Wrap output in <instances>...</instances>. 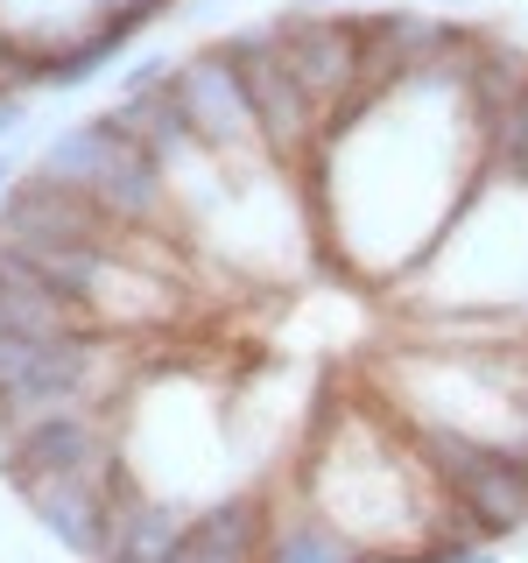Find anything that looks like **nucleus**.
Returning a JSON list of instances; mask_svg holds the SVG:
<instances>
[{
	"label": "nucleus",
	"mask_w": 528,
	"mask_h": 563,
	"mask_svg": "<svg viewBox=\"0 0 528 563\" xmlns=\"http://www.w3.org/2000/svg\"><path fill=\"white\" fill-rule=\"evenodd\" d=\"M0 331H8V339H78V331H92V324H85V310L50 289L14 246H0Z\"/></svg>",
	"instance_id": "6e6552de"
},
{
	"label": "nucleus",
	"mask_w": 528,
	"mask_h": 563,
	"mask_svg": "<svg viewBox=\"0 0 528 563\" xmlns=\"http://www.w3.org/2000/svg\"><path fill=\"white\" fill-rule=\"evenodd\" d=\"M268 35H275L282 64H289V78L304 85L310 106L331 120L352 99V85H360V14H345V8H324V14L282 8L268 22Z\"/></svg>",
	"instance_id": "39448f33"
},
{
	"label": "nucleus",
	"mask_w": 528,
	"mask_h": 563,
	"mask_svg": "<svg viewBox=\"0 0 528 563\" xmlns=\"http://www.w3.org/2000/svg\"><path fill=\"white\" fill-rule=\"evenodd\" d=\"M528 99V49L515 43H493L480 70H472V85H465V106H472V128H493L501 113H515V106Z\"/></svg>",
	"instance_id": "f8f14e48"
},
{
	"label": "nucleus",
	"mask_w": 528,
	"mask_h": 563,
	"mask_svg": "<svg viewBox=\"0 0 528 563\" xmlns=\"http://www.w3.org/2000/svg\"><path fill=\"white\" fill-rule=\"evenodd\" d=\"M409 563H501V556H493V542H480V536H444V542H430V550H416Z\"/></svg>",
	"instance_id": "2eb2a0df"
},
{
	"label": "nucleus",
	"mask_w": 528,
	"mask_h": 563,
	"mask_svg": "<svg viewBox=\"0 0 528 563\" xmlns=\"http://www.w3.org/2000/svg\"><path fill=\"white\" fill-rule=\"evenodd\" d=\"M22 134V92H0V148Z\"/></svg>",
	"instance_id": "dca6fc26"
},
{
	"label": "nucleus",
	"mask_w": 528,
	"mask_h": 563,
	"mask_svg": "<svg viewBox=\"0 0 528 563\" xmlns=\"http://www.w3.org/2000/svg\"><path fill=\"white\" fill-rule=\"evenodd\" d=\"M480 176L486 184L528 190V99L515 106V113H501L493 128H480Z\"/></svg>",
	"instance_id": "ddd939ff"
},
{
	"label": "nucleus",
	"mask_w": 528,
	"mask_h": 563,
	"mask_svg": "<svg viewBox=\"0 0 528 563\" xmlns=\"http://www.w3.org/2000/svg\"><path fill=\"white\" fill-rule=\"evenodd\" d=\"M176 78V49H163V43H148L141 57L120 70V99H134V92H163V85Z\"/></svg>",
	"instance_id": "4468645a"
},
{
	"label": "nucleus",
	"mask_w": 528,
	"mask_h": 563,
	"mask_svg": "<svg viewBox=\"0 0 528 563\" xmlns=\"http://www.w3.org/2000/svg\"><path fill=\"white\" fill-rule=\"evenodd\" d=\"M128 163H141V148H134V141L120 134L106 113L70 120V128H64V134H50V148H43V169H50V176H64V184H78V190H92V198H99V190L113 184V176L128 169Z\"/></svg>",
	"instance_id": "1a4fd4ad"
},
{
	"label": "nucleus",
	"mask_w": 528,
	"mask_h": 563,
	"mask_svg": "<svg viewBox=\"0 0 528 563\" xmlns=\"http://www.w3.org/2000/svg\"><path fill=\"white\" fill-rule=\"evenodd\" d=\"M465 8H472V0H465Z\"/></svg>",
	"instance_id": "6ab92c4d"
},
{
	"label": "nucleus",
	"mask_w": 528,
	"mask_h": 563,
	"mask_svg": "<svg viewBox=\"0 0 528 563\" xmlns=\"http://www.w3.org/2000/svg\"><path fill=\"white\" fill-rule=\"evenodd\" d=\"M14 184H22V155L0 148V205H8V190H14Z\"/></svg>",
	"instance_id": "f3484780"
},
{
	"label": "nucleus",
	"mask_w": 528,
	"mask_h": 563,
	"mask_svg": "<svg viewBox=\"0 0 528 563\" xmlns=\"http://www.w3.org/2000/svg\"><path fill=\"white\" fill-rule=\"evenodd\" d=\"M268 563H360V542L339 536L310 500H289V507H275Z\"/></svg>",
	"instance_id": "9b49d317"
},
{
	"label": "nucleus",
	"mask_w": 528,
	"mask_h": 563,
	"mask_svg": "<svg viewBox=\"0 0 528 563\" xmlns=\"http://www.w3.org/2000/svg\"><path fill=\"white\" fill-rule=\"evenodd\" d=\"M219 49H226V57H233V70H240L246 106H254V128H261V141H268L275 169L304 176V169L317 163V148H324V113H317L310 92L289 78V64H282V49H275L268 22L233 29Z\"/></svg>",
	"instance_id": "f03ea898"
},
{
	"label": "nucleus",
	"mask_w": 528,
	"mask_h": 563,
	"mask_svg": "<svg viewBox=\"0 0 528 563\" xmlns=\"http://www.w3.org/2000/svg\"><path fill=\"white\" fill-rule=\"evenodd\" d=\"M268 542H275V500L261 486H233L190 507L176 563H268Z\"/></svg>",
	"instance_id": "0eeeda50"
},
{
	"label": "nucleus",
	"mask_w": 528,
	"mask_h": 563,
	"mask_svg": "<svg viewBox=\"0 0 528 563\" xmlns=\"http://www.w3.org/2000/svg\"><path fill=\"white\" fill-rule=\"evenodd\" d=\"M169 92L184 99L190 128H198V141H205V155H219V163L240 169V176H275V155H268V141H261V128H254L246 85H240L233 57H226L219 43H205V49H190V57H176Z\"/></svg>",
	"instance_id": "7ed1b4c3"
},
{
	"label": "nucleus",
	"mask_w": 528,
	"mask_h": 563,
	"mask_svg": "<svg viewBox=\"0 0 528 563\" xmlns=\"http://www.w3.org/2000/svg\"><path fill=\"white\" fill-rule=\"evenodd\" d=\"M521 444H528V395H521Z\"/></svg>",
	"instance_id": "a211bd4d"
},
{
	"label": "nucleus",
	"mask_w": 528,
	"mask_h": 563,
	"mask_svg": "<svg viewBox=\"0 0 528 563\" xmlns=\"http://www.w3.org/2000/svg\"><path fill=\"white\" fill-rule=\"evenodd\" d=\"M29 507V521L43 528L57 550L85 556V563H106V536H113V507L141 493V479H92V472H57V479H22L14 486Z\"/></svg>",
	"instance_id": "423d86ee"
},
{
	"label": "nucleus",
	"mask_w": 528,
	"mask_h": 563,
	"mask_svg": "<svg viewBox=\"0 0 528 563\" xmlns=\"http://www.w3.org/2000/svg\"><path fill=\"white\" fill-rule=\"evenodd\" d=\"M190 507L163 500V493H128L113 507V536H106V563H176L184 550Z\"/></svg>",
	"instance_id": "9d476101"
},
{
	"label": "nucleus",
	"mask_w": 528,
	"mask_h": 563,
	"mask_svg": "<svg viewBox=\"0 0 528 563\" xmlns=\"http://www.w3.org/2000/svg\"><path fill=\"white\" fill-rule=\"evenodd\" d=\"M120 240L128 233L106 219V205L92 190L64 184L50 169H29L8 190V205H0V246H14V254H43V246H120Z\"/></svg>",
	"instance_id": "20e7f679"
},
{
	"label": "nucleus",
	"mask_w": 528,
	"mask_h": 563,
	"mask_svg": "<svg viewBox=\"0 0 528 563\" xmlns=\"http://www.w3.org/2000/svg\"><path fill=\"white\" fill-rule=\"evenodd\" d=\"M409 437L480 542L501 550V542L528 536V444H486V437L444 430V422H409Z\"/></svg>",
	"instance_id": "f257e3e1"
}]
</instances>
